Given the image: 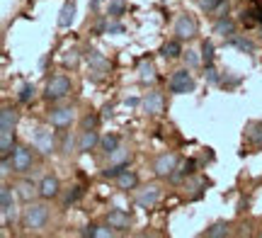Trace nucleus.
<instances>
[{
  "instance_id": "31",
  "label": "nucleus",
  "mask_w": 262,
  "mask_h": 238,
  "mask_svg": "<svg viewBox=\"0 0 262 238\" xmlns=\"http://www.w3.org/2000/svg\"><path fill=\"white\" fill-rule=\"evenodd\" d=\"M34 95H37V88H34V83H22V85H19L17 100L22 102V105H29V102L34 100Z\"/></svg>"
},
{
  "instance_id": "8",
  "label": "nucleus",
  "mask_w": 262,
  "mask_h": 238,
  "mask_svg": "<svg viewBox=\"0 0 262 238\" xmlns=\"http://www.w3.org/2000/svg\"><path fill=\"white\" fill-rule=\"evenodd\" d=\"M10 163H12V172H17V175H27V172L34 168V151H32L29 146L17 143V148H15L12 156H10Z\"/></svg>"
},
{
  "instance_id": "39",
  "label": "nucleus",
  "mask_w": 262,
  "mask_h": 238,
  "mask_svg": "<svg viewBox=\"0 0 262 238\" xmlns=\"http://www.w3.org/2000/svg\"><path fill=\"white\" fill-rule=\"evenodd\" d=\"M182 56L187 61V66H199V63H202V58H196L194 51H187V54H182Z\"/></svg>"
},
{
  "instance_id": "22",
  "label": "nucleus",
  "mask_w": 262,
  "mask_h": 238,
  "mask_svg": "<svg viewBox=\"0 0 262 238\" xmlns=\"http://www.w3.org/2000/svg\"><path fill=\"white\" fill-rule=\"evenodd\" d=\"M17 122H19L17 107L5 102L3 110H0V129H17Z\"/></svg>"
},
{
  "instance_id": "32",
  "label": "nucleus",
  "mask_w": 262,
  "mask_h": 238,
  "mask_svg": "<svg viewBox=\"0 0 262 238\" xmlns=\"http://www.w3.org/2000/svg\"><path fill=\"white\" fill-rule=\"evenodd\" d=\"M214 63V41L204 39L202 41V66H211Z\"/></svg>"
},
{
  "instance_id": "30",
  "label": "nucleus",
  "mask_w": 262,
  "mask_h": 238,
  "mask_svg": "<svg viewBox=\"0 0 262 238\" xmlns=\"http://www.w3.org/2000/svg\"><path fill=\"white\" fill-rule=\"evenodd\" d=\"M75 17V3H66L61 8V17H58V27H71Z\"/></svg>"
},
{
  "instance_id": "29",
  "label": "nucleus",
  "mask_w": 262,
  "mask_h": 238,
  "mask_svg": "<svg viewBox=\"0 0 262 238\" xmlns=\"http://www.w3.org/2000/svg\"><path fill=\"white\" fill-rule=\"evenodd\" d=\"M12 207H15V202H12V187H10L8 182H3V187H0V214L10 211Z\"/></svg>"
},
{
  "instance_id": "15",
  "label": "nucleus",
  "mask_w": 262,
  "mask_h": 238,
  "mask_svg": "<svg viewBox=\"0 0 262 238\" xmlns=\"http://www.w3.org/2000/svg\"><path fill=\"white\" fill-rule=\"evenodd\" d=\"M104 221L112 226V229H117L119 233H124V231L131 229V214L124 209H110L107 214H104Z\"/></svg>"
},
{
  "instance_id": "17",
  "label": "nucleus",
  "mask_w": 262,
  "mask_h": 238,
  "mask_svg": "<svg viewBox=\"0 0 262 238\" xmlns=\"http://www.w3.org/2000/svg\"><path fill=\"white\" fill-rule=\"evenodd\" d=\"M17 129H0V158H10L17 148Z\"/></svg>"
},
{
  "instance_id": "21",
  "label": "nucleus",
  "mask_w": 262,
  "mask_h": 238,
  "mask_svg": "<svg viewBox=\"0 0 262 238\" xmlns=\"http://www.w3.org/2000/svg\"><path fill=\"white\" fill-rule=\"evenodd\" d=\"M235 29H238V25H235V19L228 17V15H224V17H216V19H214V34H219V37L231 39L233 34H238Z\"/></svg>"
},
{
  "instance_id": "27",
  "label": "nucleus",
  "mask_w": 262,
  "mask_h": 238,
  "mask_svg": "<svg viewBox=\"0 0 262 238\" xmlns=\"http://www.w3.org/2000/svg\"><path fill=\"white\" fill-rule=\"evenodd\" d=\"M226 41H228V44H233V47H238L241 51H245V54H255V51H257V47H255L253 39L243 37V34H233V37L226 39Z\"/></svg>"
},
{
  "instance_id": "40",
  "label": "nucleus",
  "mask_w": 262,
  "mask_h": 238,
  "mask_svg": "<svg viewBox=\"0 0 262 238\" xmlns=\"http://www.w3.org/2000/svg\"><path fill=\"white\" fill-rule=\"evenodd\" d=\"M95 229H97V224H88V226H83V229H80V236L95 238Z\"/></svg>"
},
{
  "instance_id": "34",
  "label": "nucleus",
  "mask_w": 262,
  "mask_h": 238,
  "mask_svg": "<svg viewBox=\"0 0 262 238\" xmlns=\"http://www.w3.org/2000/svg\"><path fill=\"white\" fill-rule=\"evenodd\" d=\"M97 124H100V117L95 115V112H88V115L80 119V132H85V129H97Z\"/></svg>"
},
{
  "instance_id": "14",
  "label": "nucleus",
  "mask_w": 262,
  "mask_h": 238,
  "mask_svg": "<svg viewBox=\"0 0 262 238\" xmlns=\"http://www.w3.org/2000/svg\"><path fill=\"white\" fill-rule=\"evenodd\" d=\"M100 141H102V136H100L97 129H85V132H80V136H78L75 148H78V153H90V151H95V148H100Z\"/></svg>"
},
{
  "instance_id": "10",
  "label": "nucleus",
  "mask_w": 262,
  "mask_h": 238,
  "mask_svg": "<svg viewBox=\"0 0 262 238\" xmlns=\"http://www.w3.org/2000/svg\"><path fill=\"white\" fill-rule=\"evenodd\" d=\"M85 58H88V66H90V80H95V83H100V80H104L107 78V73H110V61L100 54V51H95V49H90L88 54H85Z\"/></svg>"
},
{
  "instance_id": "16",
  "label": "nucleus",
  "mask_w": 262,
  "mask_h": 238,
  "mask_svg": "<svg viewBox=\"0 0 262 238\" xmlns=\"http://www.w3.org/2000/svg\"><path fill=\"white\" fill-rule=\"evenodd\" d=\"M136 73H139L141 85H153V83H158V71H156V66H153L150 58H141L139 66H136Z\"/></svg>"
},
{
  "instance_id": "2",
  "label": "nucleus",
  "mask_w": 262,
  "mask_h": 238,
  "mask_svg": "<svg viewBox=\"0 0 262 238\" xmlns=\"http://www.w3.org/2000/svg\"><path fill=\"white\" fill-rule=\"evenodd\" d=\"M73 93V83H71V78L63 76V73H58V76H51L47 80V85H44V100L47 102H51V105H56V102H61V100H66V97Z\"/></svg>"
},
{
  "instance_id": "1",
  "label": "nucleus",
  "mask_w": 262,
  "mask_h": 238,
  "mask_svg": "<svg viewBox=\"0 0 262 238\" xmlns=\"http://www.w3.org/2000/svg\"><path fill=\"white\" fill-rule=\"evenodd\" d=\"M49 204L47 200H41V202H29L27 207L22 209V217H19V224H22V229L27 231V233H37V231L41 229H47V224H49Z\"/></svg>"
},
{
  "instance_id": "41",
  "label": "nucleus",
  "mask_w": 262,
  "mask_h": 238,
  "mask_svg": "<svg viewBox=\"0 0 262 238\" xmlns=\"http://www.w3.org/2000/svg\"><path fill=\"white\" fill-rule=\"evenodd\" d=\"M71 148H73V139H68V136H66L63 146H61V153H63V156H71Z\"/></svg>"
},
{
  "instance_id": "5",
  "label": "nucleus",
  "mask_w": 262,
  "mask_h": 238,
  "mask_svg": "<svg viewBox=\"0 0 262 238\" xmlns=\"http://www.w3.org/2000/svg\"><path fill=\"white\" fill-rule=\"evenodd\" d=\"M172 34L180 39V41H192V39L199 37V22H196L194 15L189 12H180L175 17V25H172Z\"/></svg>"
},
{
  "instance_id": "35",
  "label": "nucleus",
  "mask_w": 262,
  "mask_h": 238,
  "mask_svg": "<svg viewBox=\"0 0 262 238\" xmlns=\"http://www.w3.org/2000/svg\"><path fill=\"white\" fill-rule=\"evenodd\" d=\"M221 3H224V0H196L199 10H202V12H209V15H211V12H214V10L219 8Z\"/></svg>"
},
{
  "instance_id": "37",
  "label": "nucleus",
  "mask_w": 262,
  "mask_h": 238,
  "mask_svg": "<svg viewBox=\"0 0 262 238\" xmlns=\"http://www.w3.org/2000/svg\"><path fill=\"white\" fill-rule=\"evenodd\" d=\"M204 76L209 83H214V85L219 83V71L214 68V63H211V66H204Z\"/></svg>"
},
{
  "instance_id": "36",
  "label": "nucleus",
  "mask_w": 262,
  "mask_h": 238,
  "mask_svg": "<svg viewBox=\"0 0 262 238\" xmlns=\"http://www.w3.org/2000/svg\"><path fill=\"white\" fill-rule=\"evenodd\" d=\"M78 63H80V54H78V51H66V56H63V66L66 68H75L78 66Z\"/></svg>"
},
{
  "instance_id": "3",
  "label": "nucleus",
  "mask_w": 262,
  "mask_h": 238,
  "mask_svg": "<svg viewBox=\"0 0 262 238\" xmlns=\"http://www.w3.org/2000/svg\"><path fill=\"white\" fill-rule=\"evenodd\" d=\"M32 148L37 153H41V156H54L58 151L56 132H51V124L34 129V134H32Z\"/></svg>"
},
{
  "instance_id": "7",
  "label": "nucleus",
  "mask_w": 262,
  "mask_h": 238,
  "mask_svg": "<svg viewBox=\"0 0 262 238\" xmlns=\"http://www.w3.org/2000/svg\"><path fill=\"white\" fill-rule=\"evenodd\" d=\"M180 165V156L172 151H165L160 153V156H156V161H153V175L158 178V180H168L170 175L175 172V168Z\"/></svg>"
},
{
  "instance_id": "20",
  "label": "nucleus",
  "mask_w": 262,
  "mask_h": 238,
  "mask_svg": "<svg viewBox=\"0 0 262 238\" xmlns=\"http://www.w3.org/2000/svg\"><path fill=\"white\" fill-rule=\"evenodd\" d=\"M206 185H209V182H206L204 178H194V175H192V178H187V180H185V197H187L189 202L199 200V197L204 194Z\"/></svg>"
},
{
  "instance_id": "38",
  "label": "nucleus",
  "mask_w": 262,
  "mask_h": 238,
  "mask_svg": "<svg viewBox=\"0 0 262 238\" xmlns=\"http://www.w3.org/2000/svg\"><path fill=\"white\" fill-rule=\"evenodd\" d=\"M228 8H231V5H228V0H224V3L211 12V15H214V17H224V15H228Z\"/></svg>"
},
{
  "instance_id": "12",
  "label": "nucleus",
  "mask_w": 262,
  "mask_h": 238,
  "mask_svg": "<svg viewBox=\"0 0 262 238\" xmlns=\"http://www.w3.org/2000/svg\"><path fill=\"white\" fill-rule=\"evenodd\" d=\"M15 190H17V200L29 204V202L34 200H41V194H39V182L34 180H27V178H22V180L15 182Z\"/></svg>"
},
{
  "instance_id": "19",
  "label": "nucleus",
  "mask_w": 262,
  "mask_h": 238,
  "mask_svg": "<svg viewBox=\"0 0 262 238\" xmlns=\"http://www.w3.org/2000/svg\"><path fill=\"white\" fill-rule=\"evenodd\" d=\"M194 170H196V161H194V158H187V161H182L178 168H175V172L170 175L168 180L175 182V185H180V182H185L187 178H192V175H194Z\"/></svg>"
},
{
  "instance_id": "24",
  "label": "nucleus",
  "mask_w": 262,
  "mask_h": 238,
  "mask_svg": "<svg viewBox=\"0 0 262 238\" xmlns=\"http://www.w3.org/2000/svg\"><path fill=\"white\" fill-rule=\"evenodd\" d=\"M245 141L250 143L253 148L262 146V122H248L245 126Z\"/></svg>"
},
{
  "instance_id": "23",
  "label": "nucleus",
  "mask_w": 262,
  "mask_h": 238,
  "mask_svg": "<svg viewBox=\"0 0 262 238\" xmlns=\"http://www.w3.org/2000/svg\"><path fill=\"white\" fill-rule=\"evenodd\" d=\"M228 236H233L228 221H214L211 226H206L202 231V238H228Z\"/></svg>"
},
{
  "instance_id": "28",
  "label": "nucleus",
  "mask_w": 262,
  "mask_h": 238,
  "mask_svg": "<svg viewBox=\"0 0 262 238\" xmlns=\"http://www.w3.org/2000/svg\"><path fill=\"white\" fill-rule=\"evenodd\" d=\"M119 146H122V139H119L117 134H104V136H102V141H100V151L110 156V153L117 151Z\"/></svg>"
},
{
  "instance_id": "11",
  "label": "nucleus",
  "mask_w": 262,
  "mask_h": 238,
  "mask_svg": "<svg viewBox=\"0 0 262 238\" xmlns=\"http://www.w3.org/2000/svg\"><path fill=\"white\" fill-rule=\"evenodd\" d=\"M141 110H143V115H148V117H160L165 112V95L160 90L146 93L143 100H141Z\"/></svg>"
},
{
  "instance_id": "13",
  "label": "nucleus",
  "mask_w": 262,
  "mask_h": 238,
  "mask_svg": "<svg viewBox=\"0 0 262 238\" xmlns=\"http://www.w3.org/2000/svg\"><path fill=\"white\" fill-rule=\"evenodd\" d=\"M39 194H41V200H58L61 197V180H58L56 175H44L41 180H39Z\"/></svg>"
},
{
  "instance_id": "9",
  "label": "nucleus",
  "mask_w": 262,
  "mask_h": 238,
  "mask_svg": "<svg viewBox=\"0 0 262 238\" xmlns=\"http://www.w3.org/2000/svg\"><path fill=\"white\" fill-rule=\"evenodd\" d=\"M75 119V110L71 105H54L51 110H49L47 115V122L54 126V129H68L71 124H73Z\"/></svg>"
},
{
  "instance_id": "4",
  "label": "nucleus",
  "mask_w": 262,
  "mask_h": 238,
  "mask_svg": "<svg viewBox=\"0 0 262 238\" xmlns=\"http://www.w3.org/2000/svg\"><path fill=\"white\" fill-rule=\"evenodd\" d=\"M194 88H196V80L192 76L189 66L172 71V76L168 78V90L172 95H187V93H194Z\"/></svg>"
},
{
  "instance_id": "6",
  "label": "nucleus",
  "mask_w": 262,
  "mask_h": 238,
  "mask_svg": "<svg viewBox=\"0 0 262 238\" xmlns=\"http://www.w3.org/2000/svg\"><path fill=\"white\" fill-rule=\"evenodd\" d=\"M160 197H163V187H160L158 182H150V185H143V187H136V194H134V202H136V207L141 209H153V207H158Z\"/></svg>"
},
{
  "instance_id": "18",
  "label": "nucleus",
  "mask_w": 262,
  "mask_h": 238,
  "mask_svg": "<svg viewBox=\"0 0 262 238\" xmlns=\"http://www.w3.org/2000/svg\"><path fill=\"white\" fill-rule=\"evenodd\" d=\"M114 185H117V190H122V192L136 190V187H139V172L126 168L124 172H119V175L114 178Z\"/></svg>"
},
{
  "instance_id": "33",
  "label": "nucleus",
  "mask_w": 262,
  "mask_h": 238,
  "mask_svg": "<svg viewBox=\"0 0 262 238\" xmlns=\"http://www.w3.org/2000/svg\"><path fill=\"white\" fill-rule=\"evenodd\" d=\"M80 197H83V190H80L78 185H73V187H71V190H68V192L63 194L61 204H63V207H71V204H75V202L80 200Z\"/></svg>"
},
{
  "instance_id": "26",
  "label": "nucleus",
  "mask_w": 262,
  "mask_h": 238,
  "mask_svg": "<svg viewBox=\"0 0 262 238\" xmlns=\"http://www.w3.org/2000/svg\"><path fill=\"white\" fill-rule=\"evenodd\" d=\"M131 163V151L126 146H119L117 151L110 153V163L107 165H117V168H129Z\"/></svg>"
},
{
  "instance_id": "25",
  "label": "nucleus",
  "mask_w": 262,
  "mask_h": 238,
  "mask_svg": "<svg viewBox=\"0 0 262 238\" xmlns=\"http://www.w3.org/2000/svg\"><path fill=\"white\" fill-rule=\"evenodd\" d=\"M160 54H163V58H168V61H172V58H180L185 51H182V41H180L178 37L168 39L163 47H160Z\"/></svg>"
}]
</instances>
